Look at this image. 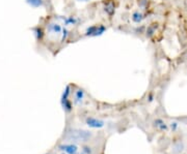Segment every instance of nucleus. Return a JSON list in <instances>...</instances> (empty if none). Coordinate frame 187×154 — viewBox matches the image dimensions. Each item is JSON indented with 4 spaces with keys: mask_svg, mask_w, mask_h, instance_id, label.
Returning <instances> with one entry per match:
<instances>
[{
    "mask_svg": "<svg viewBox=\"0 0 187 154\" xmlns=\"http://www.w3.org/2000/svg\"><path fill=\"white\" fill-rule=\"evenodd\" d=\"M27 2L30 5H32V6H39L42 1H41V0H27Z\"/></svg>",
    "mask_w": 187,
    "mask_h": 154,
    "instance_id": "nucleus-1",
    "label": "nucleus"
}]
</instances>
